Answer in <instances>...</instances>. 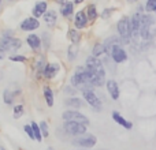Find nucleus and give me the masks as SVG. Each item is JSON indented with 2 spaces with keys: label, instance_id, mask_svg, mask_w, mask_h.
<instances>
[{
  "label": "nucleus",
  "instance_id": "72a5a7b5",
  "mask_svg": "<svg viewBox=\"0 0 156 150\" xmlns=\"http://www.w3.org/2000/svg\"><path fill=\"white\" fill-rule=\"evenodd\" d=\"M56 2L59 3V4H62V5H63L65 3H67V0H56Z\"/></svg>",
  "mask_w": 156,
  "mask_h": 150
},
{
  "label": "nucleus",
  "instance_id": "6ab92c4d",
  "mask_svg": "<svg viewBox=\"0 0 156 150\" xmlns=\"http://www.w3.org/2000/svg\"><path fill=\"white\" fill-rule=\"evenodd\" d=\"M104 53H107V49H105L104 44H94L93 49H92V56L100 57L101 55H104Z\"/></svg>",
  "mask_w": 156,
  "mask_h": 150
},
{
  "label": "nucleus",
  "instance_id": "c9c22d12",
  "mask_svg": "<svg viewBox=\"0 0 156 150\" xmlns=\"http://www.w3.org/2000/svg\"><path fill=\"white\" fill-rule=\"evenodd\" d=\"M47 150H55V149H54V148H52V146H49V148H48V149H47Z\"/></svg>",
  "mask_w": 156,
  "mask_h": 150
},
{
  "label": "nucleus",
  "instance_id": "dca6fc26",
  "mask_svg": "<svg viewBox=\"0 0 156 150\" xmlns=\"http://www.w3.org/2000/svg\"><path fill=\"white\" fill-rule=\"evenodd\" d=\"M26 43H27V45L30 46L32 49H38L41 46V40H40V37L38 36H36V34H29L27 36V38H26Z\"/></svg>",
  "mask_w": 156,
  "mask_h": 150
},
{
  "label": "nucleus",
  "instance_id": "e433bc0d",
  "mask_svg": "<svg viewBox=\"0 0 156 150\" xmlns=\"http://www.w3.org/2000/svg\"><path fill=\"white\" fill-rule=\"evenodd\" d=\"M76 150H92V149H76Z\"/></svg>",
  "mask_w": 156,
  "mask_h": 150
},
{
  "label": "nucleus",
  "instance_id": "ddd939ff",
  "mask_svg": "<svg viewBox=\"0 0 156 150\" xmlns=\"http://www.w3.org/2000/svg\"><path fill=\"white\" fill-rule=\"evenodd\" d=\"M88 14L85 11H78L76 14V21H74V25H76L77 29H83L88 23Z\"/></svg>",
  "mask_w": 156,
  "mask_h": 150
},
{
  "label": "nucleus",
  "instance_id": "2f4dec72",
  "mask_svg": "<svg viewBox=\"0 0 156 150\" xmlns=\"http://www.w3.org/2000/svg\"><path fill=\"white\" fill-rule=\"evenodd\" d=\"M112 11H114V8H108V10H105L104 12L101 14V16H103V18H108V16L111 15V12H112Z\"/></svg>",
  "mask_w": 156,
  "mask_h": 150
},
{
  "label": "nucleus",
  "instance_id": "20e7f679",
  "mask_svg": "<svg viewBox=\"0 0 156 150\" xmlns=\"http://www.w3.org/2000/svg\"><path fill=\"white\" fill-rule=\"evenodd\" d=\"M86 68H88L89 71H92L94 75H97V77L103 78V79H105V70H104V66H103V63L100 62L99 57H94V56H89L88 59H86Z\"/></svg>",
  "mask_w": 156,
  "mask_h": 150
},
{
  "label": "nucleus",
  "instance_id": "ea45409f",
  "mask_svg": "<svg viewBox=\"0 0 156 150\" xmlns=\"http://www.w3.org/2000/svg\"><path fill=\"white\" fill-rule=\"evenodd\" d=\"M0 4H2V0H0Z\"/></svg>",
  "mask_w": 156,
  "mask_h": 150
},
{
  "label": "nucleus",
  "instance_id": "4c0bfd02",
  "mask_svg": "<svg viewBox=\"0 0 156 150\" xmlns=\"http://www.w3.org/2000/svg\"><path fill=\"white\" fill-rule=\"evenodd\" d=\"M127 2H132L133 3V2H137V0H127Z\"/></svg>",
  "mask_w": 156,
  "mask_h": 150
},
{
  "label": "nucleus",
  "instance_id": "7ed1b4c3",
  "mask_svg": "<svg viewBox=\"0 0 156 150\" xmlns=\"http://www.w3.org/2000/svg\"><path fill=\"white\" fill-rule=\"evenodd\" d=\"M88 126L82 123H78V121H65L63 123V131L69 135V137H78V135H82L86 132Z\"/></svg>",
  "mask_w": 156,
  "mask_h": 150
},
{
  "label": "nucleus",
  "instance_id": "4468645a",
  "mask_svg": "<svg viewBox=\"0 0 156 150\" xmlns=\"http://www.w3.org/2000/svg\"><path fill=\"white\" fill-rule=\"evenodd\" d=\"M85 100H81L80 97H69L67 100L65 101V104L67 105L69 108H74V109H78V108H82L85 105Z\"/></svg>",
  "mask_w": 156,
  "mask_h": 150
},
{
  "label": "nucleus",
  "instance_id": "cd10ccee",
  "mask_svg": "<svg viewBox=\"0 0 156 150\" xmlns=\"http://www.w3.org/2000/svg\"><path fill=\"white\" fill-rule=\"evenodd\" d=\"M40 128H41V132H43V137L44 138H48L49 137V127H48V123L45 120H41L40 123Z\"/></svg>",
  "mask_w": 156,
  "mask_h": 150
},
{
  "label": "nucleus",
  "instance_id": "bb28decb",
  "mask_svg": "<svg viewBox=\"0 0 156 150\" xmlns=\"http://www.w3.org/2000/svg\"><path fill=\"white\" fill-rule=\"evenodd\" d=\"M69 38H70V41L73 44H78L81 40V36L76 29H70V32H69Z\"/></svg>",
  "mask_w": 156,
  "mask_h": 150
},
{
  "label": "nucleus",
  "instance_id": "393cba45",
  "mask_svg": "<svg viewBox=\"0 0 156 150\" xmlns=\"http://www.w3.org/2000/svg\"><path fill=\"white\" fill-rule=\"evenodd\" d=\"M12 109H14V112H12L14 119H21L22 116H23V113H25V108H23V105L18 104V105H15V107L12 108Z\"/></svg>",
  "mask_w": 156,
  "mask_h": 150
},
{
  "label": "nucleus",
  "instance_id": "473e14b6",
  "mask_svg": "<svg viewBox=\"0 0 156 150\" xmlns=\"http://www.w3.org/2000/svg\"><path fill=\"white\" fill-rule=\"evenodd\" d=\"M3 57H4V51H3V49L0 48V60H2Z\"/></svg>",
  "mask_w": 156,
  "mask_h": 150
},
{
  "label": "nucleus",
  "instance_id": "c756f323",
  "mask_svg": "<svg viewBox=\"0 0 156 150\" xmlns=\"http://www.w3.org/2000/svg\"><path fill=\"white\" fill-rule=\"evenodd\" d=\"M145 10L148 11V12L156 11V0H147V3H145Z\"/></svg>",
  "mask_w": 156,
  "mask_h": 150
},
{
  "label": "nucleus",
  "instance_id": "f257e3e1",
  "mask_svg": "<svg viewBox=\"0 0 156 150\" xmlns=\"http://www.w3.org/2000/svg\"><path fill=\"white\" fill-rule=\"evenodd\" d=\"M116 30H118V34L121 37L123 45H129L130 41L133 38V32H132V21L127 16H123L121 21L116 25Z\"/></svg>",
  "mask_w": 156,
  "mask_h": 150
},
{
  "label": "nucleus",
  "instance_id": "aec40b11",
  "mask_svg": "<svg viewBox=\"0 0 156 150\" xmlns=\"http://www.w3.org/2000/svg\"><path fill=\"white\" fill-rule=\"evenodd\" d=\"M78 56V44H71L69 46V55H67V59L69 62H74Z\"/></svg>",
  "mask_w": 156,
  "mask_h": 150
},
{
  "label": "nucleus",
  "instance_id": "a19ab883",
  "mask_svg": "<svg viewBox=\"0 0 156 150\" xmlns=\"http://www.w3.org/2000/svg\"><path fill=\"white\" fill-rule=\"evenodd\" d=\"M155 12H156V11H155Z\"/></svg>",
  "mask_w": 156,
  "mask_h": 150
},
{
  "label": "nucleus",
  "instance_id": "f3484780",
  "mask_svg": "<svg viewBox=\"0 0 156 150\" xmlns=\"http://www.w3.org/2000/svg\"><path fill=\"white\" fill-rule=\"evenodd\" d=\"M44 98H45V102L49 108L54 107L55 97H54V91H52V89L49 87V86H45V87H44Z\"/></svg>",
  "mask_w": 156,
  "mask_h": 150
},
{
  "label": "nucleus",
  "instance_id": "f704fd0d",
  "mask_svg": "<svg viewBox=\"0 0 156 150\" xmlns=\"http://www.w3.org/2000/svg\"><path fill=\"white\" fill-rule=\"evenodd\" d=\"M83 2V0H76V3H77V4H78V3H82Z\"/></svg>",
  "mask_w": 156,
  "mask_h": 150
},
{
  "label": "nucleus",
  "instance_id": "58836bf2",
  "mask_svg": "<svg viewBox=\"0 0 156 150\" xmlns=\"http://www.w3.org/2000/svg\"><path fill=\"white\" fill-rule=\"evenodd\" d=\"M0 150H5L4 148H3V146H0Z\"/></svg>",
  "mask_w": 156,
  "mask_h": 150
},
{
  "label": "nucleus",
  "instance_id": "412c9836",
  "mask_svg": "<svg viewBox=\"0 0 156 150\" xmlns=\"http://www.w3.org/2000/svg\"><path fill=\"white\" fill-rule=\"evenodd\" d=\"M73 8H74V3L67 2L62 5V8H60V14H62L63 16H69V15L73 14Z\"/></svg>",
  "mask_w": 156,
  "mask_h": 150
},
{
  "label": "nucleus",
  "instance_id": "9d476101",
  "mask_svg": "<svg viewBox=\"0 0 156 150\" xmlns=\"http://www.w3.org/2000/svg\"><path fill=\"white\" fill-rule=\"evenodd\" d=\"M111 116H112V120L115 121L116 124H119L121 127H123L125 130H132L133 128V123H132V121H129L127 119H125L123 116L118 112V111H114Z\"/></svg>",
  "mask_w": 156,
  "mask_h": 150
},
{
  "label": "nucleus",
  "instance_id": "5701e85b",
  "mask_svg": "<svg viewBox=\"0 0 156 150\" xmlns=\"http://www.w3.org/2000/svg\"><path fill=\"white\" fill-rule=\"evenodd\" d=\"M47 64H48V63H45L44 57L38 59V62L36 63V73H37V77H41V75H44V70H45Z\"/></svg>",
  "mask_w": 156,
  "mask_h": 150
},
{
  "label": "nucleus",
  "instance_id": "c85d7f7f",
  "mask_svg": "<svg viewBox=\"0 0 156 150\" xmlns=\"http://www.w3.org/2000/svg\"><path fill=\"white\" fill-rule=\"evenodd\" d=\"M23 131L26 132V135L30 138V141H36L34 131H33V127H32V124H25V126H23Z\"/></svg>",
  "mask_w": 156,
  "mask_h": 150
},
{
  "label": "nucleus",
  "instance_id": "f8f14e48",
  "mask_svg": "<svg viewBox=\"0 0 156 150\" xmlns=\"http://www.w3.org/2000/svg\"><path fill=\"white\" fill-rule=\"evenodd\" d=\"M59 70H60L59 64H56V63H48L45 70H44V77H45L47 79H52L55 75H58Z\"/></svg>",
  "mask_w": 156,
  "mask_h": 150
},
{
  "label": "nucleus",
  "instance_id": "4be33fe9",
  "mask_svg": "<svg viewBox=\"0 0 156 150\" xmlns=\"http://www.w3.org/2000/svg\"><path fill=\"white\" fill-rule=\"evenodd\" d=\"M30 124H32V127H33V131H34L36 141H37V142H41L44 137H43V132H41L40 124H38V123H36V121H30Z\"/></svg>",
  "mask_w": 156,
  "mask_h": 150
},
{
  "label": "nucleus",
  "instance_id": "2eb2a0df",
  "mask_svg": "<svg viewBox=\"0 0 156 150\" xmlns=\"http://www.w3.org/2000/svg\"><path fill=\"white\" fill-rule=\"evenodd\" d=\"M19 93H21V90L11 91V90H8V89H5V90L3 91V102H4L5 105H12L14 100H15V96Z\"/></svg>",
  "mask_w": 156,
  "mask_h": 150
},
{
  "label": "nucleus",
  "instance_id": "f03ea898",
  "mask_svg": "<svg viewBox=\"0 0 156 150\" xmlns=\"http://www.w3.org/2000/svg\"><path fill=\"white\" fill-rule=\"evenodd\" d=\"M96 143H97V138L93 134H89V132L74 137L73 141H71V145L78 149H92L93 146H96Z\"/></svg>",
  "mask_w": 156,
  "mask_h": 150
},
{
  "label": "nucleus",
  "instance_id": "6e6552de",
  "mask_svg": "<svg viewBox=\"0 0 156 150\" xmlns=\"http://www.w3.org/2000/svg\"><path fill=\"white\" fill-rule=\"evenodd\" d=\"M111 59H112L116 64H121V63L127 60V52L122 48V45H115L111 49Z\"/></svg>",
  "mask_w": 156,
  "mask_h": 150
},
{
  "label": "nucleus",
  "instance_id": "9b49d317",
  "mask_svg": "<svg viewBox=\"0 0 156 150\" xmlns=\"http://www.w3.org/2000/svg\"><path fill=\"white\" fill-rule=\"evenodd\" d=\"M40 26V22L37 21V18H26L21 23V29L23 32H33Z\"/></svg>",
  "mask_w": 156,
  "mask_h": 150
},
{
  "label": "nucleus",
  "instance_id": "1a4fd4ad",
  "mask_svg": "<svg viewBox=\"0 0 156 150\" xmlns=\"http://www.w3.org/2000/svg\"><path fill=\"white\" fill-rule=\"evenodd\" d=\"M105 87H107V91L110 94V97L114 100V101H118L119 96H121V91H119V86L118 83L115 82L114 79H110L105 82Z\"/></svg>",
  "mask_w": 156,
  "mask_h": 150
},
{
  "label": "nucleus",
  "instance_id": "a211bd4d",
  "mask_svg": "<svg viewBox=\"0 0 156 150\" xmlns=\"http://www.w3.org/2000/svg\"><path fill=\"white\" fill-rule=\"evenodd\" d=\"M45 12H47V3L45 2H38L37 4L34 5V8H33V15H34V18H40V16L44 15Z\"/></svg>",
  "mask_w": 156,
  "mask_h": 150
},
{
  "label": "nucleus",
  "instance_id": "423d86ee",
  "mask_svg": "<svg viewBox=\"0 0 156 150\" xmlns=\"http://www.w3.org/2000/svg\"><path fill=\"white\" fill-rule=\"evenodd\" d=\"M82 96H83V100L88 102L89 105L92 107V109L94 112H101L103 109V102L99 97L96 96L93 90H86V91H82Z\"/></svg>",
  "mask_w": 156,
  "mask_h": 150
},
{
  "label": "nucleus",
  "instance_id": "b1692460",
  "mask_svg": "<svg viewBox=\"0 0 156 150\" xmlns=\"http://www.w3.org/2000/svg\"><path fill=\"white\" fill-rule=\"evenodd\" d=\"M44 21L48 25H54L55 22H56V12H55L54 10L47 11V12L44 14Z\"/></svg>",
  "mask_w": 156,
  "mask_h": 150
},
{
  "label": "nucleus",
  "instance_id": "7c9ffc66",
  "mask_svg": "<svg viewBox=\"0 0 156 150\" xmlns=\"http://www.w3.org/2000/svg\"><path fill=\"white\" fill-rule=\"evenodd\" d=\"M11 62H18V63H25L26 62V57L22 56V55H14V56L10 57Z\"/></svg>",
  "mask_w": 156,
  "mask_h": 150
},
{
  "label": "nucleus",
  "instance_id": "0eeeda50",
  "mask_svg": "<svg viewBox=\"0 0 156 150\" xmlns=\"http://www.w3.org/2000/svg\"><path fill=\"white\" fill-rule=\"evenodd\" d=\"M22 46V41L15 37H4L0 41V48L4 52H16Z\"/></svg>",
  "mask_w": 156,
  "mask_h": 150
},
{
  "label": "nucleus",
  "instance_id": "a878e982",
  "mask_svg": "<svg viewBox=\"0 0 156 150\" xmlns=\"http://www.w3.org/2000/svg\"><path fill=\"white\" fill-rule=\"evenodd\" d=\"M86 14H88V18L90 21L97 18V11H96V5L94 4H89L88 8H86Z\"/></svg>",
  "mask_w": 156,
  "mask_h": 150
},
{
  "label": "nucleus",
  "instance_id": "39448f33",
  "mask_svg": "<svg viewBox=\"0 0 156 150\" xmlns=\"http://www.w3.org/2000/svg\"><path fill=\"white\" fill-rule=\"evenodd\" d=\"M62 119L63 121H78V123L82 124H89V119L86 118L83 113H81L77 109H67L62 113Z\"/></svg>",
  "mask_w": 156,
  "mask_h": 150
}]
</instances>
